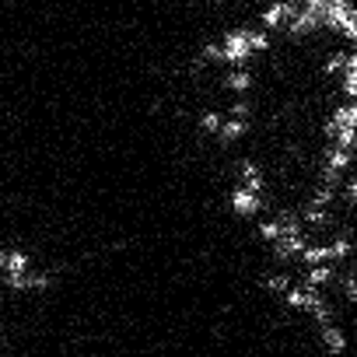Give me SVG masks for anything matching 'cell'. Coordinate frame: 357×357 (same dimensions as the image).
I'll return each mask as SVG.
<instances>
[{
  "instance_id": "cell-6",
  "label": "cell",
  "mask_w": 357,
  "mask_h": 357,
  "mask_svg": "<svg viewBox=\"0 0 357 357\" xmlns=\"http://www.w3.org/2000/svg\"><path fill=\"white\" fill-rule=\"evenodd\" d=\"M322 29H333L357 50V4L354 0H322Z\"/></svg>"
},
{
  "instance_id": "cell-5",
  "label": "cell",
  "mask_w": 357,
  "mask_h": 357,
  "mask_svg": "<svg viewBox=\"0 0 357 357\" xmlns=\"http://www.w3.org/2000/svg\"><path fill=\"white\" fill-rule=\"evenodd\" d=\"M322 133H326L329 144L354 151V144H357V102L333 105L329 116H326V123H322Z\"/></svg>"
},
{
  "instance_id": "cell-10",
  "label": "cell",
  "mask_w": 357,
  "mask_h": 357,
  "mask_svg": "<svg viewBox=\"0 0 357 357\" xmlns=\"http://www.w3.org/2000/svg\"><path fill=\"white\" fill-rule=\"evenodd\" d=\"M294 8L298 4H291V0H273V4H266V8H259V15H256V25L259 29H266V32H273V29H287V22H291V15H294Z\"/></svg>"
},
{
  "instance_id": "cell-12",
  "label": "cell",
  "mask_w": 357,
  "mask_h": 357,
  "mask_svg": "<svg viewBox=\"0 0 357 357\" xmlns=\"http://www.w3.org/2000/svg\"><path fill=\"white\" fill-rule=\"evenodd\" d=\"M315 336H319V347L329 354V357H340V354H347V343H350V336H347V329L333 319V322H322V326H315Z\"/></svg>"
},
{
  "instance_id": "cell-9",
  "label": "cell",
  "mask_w": 357,
  "mask_h": 357,
  "mask_svg": "<svg viewBox=\"0 0 357 357\" xmlns=\"http://www.w3.org/2000/svg\"><path fill=\"white\" fill-rule=\"evenodd\" d=\"M235 183L238 186H245V190H252V193H263L266 197V172H263V165L256 161V158H235Z\"/></svg>"
},
{
  "instance_id": "cell-8",
  "label": "cell",
  "mask_w": 357,
  "mask_h": 357,
  "mask_svg": "<svg viewBox=\"0 0 357 357\" xmlns=\"http://www.w3.org/2000/svg\"><path fill=\"white\" fill-rule=\"evenodd\" d=\"M36 270V256L25 245H0V277H22Z\"/></svg>"
},
{
  "instance_id": "cell-18",
  "label": "cell",
  "mask_w": 357,
  "mask_h": 357,
  "mask_svg": "<svg viewBox=\"0 0 357 357\" xmlns=\"http://www.w3.org/2000/svg\"><path fill=\"white\" fill-rule=\"evenodd\" d=\"M340 197H343L347 204H354V207H357V175H347V178H343Z\"/></svg>"
},
{
  "instance_id": "cell-16",
  "label": "cell",
  "mask_w": 357,
  "mask_h": 357,
  "mask_svg": "<svg viewBox=\"0 0 357 357\" xmlns=\"http://www.w3.org/2000/svg\"><path fill=\"white\" fill-rule=\"evenodd\" d=\"M340 277V270H336V263H322V266H308V270H301V284L305 287H315V291H322L326 284H333Z\"/></svg>"
},
{
  "instance_id": "cell-2",
  "label": "cell",
  "mask_w": 357,
  "mask_h": 357,
  "mask_svg": "<svg viewBox=\"0 0 357 357\" xmlns=\"http://www.w3.org/2000/svg\"><path fill=\"white\" fill-rule=\"evenodd\" d=\"M252 29L256 25H228L218 32V67L225 70H235V67H249V60L256 56V46H252Z\"/></svg>"
},
{
  "instance_id": "cell-19",
  "label": "cell",
  "mask_w": 357,
  "mask_h": 357,
  "mask_svg": "<svg viewBox=\"0 0 357 357\" xmlns=\"http://www.w3.org/2000/svg\"><path fill=\"white\" fill-rule=\"evenodd\" d=\"M354 165H357V144H354Z\"/></svg>"
},
{
  "instance_id": "cell-17",
  "label": "cell",
  "mask_w": 357,
  "mask_h": 357,
  "mask_svg": "<svg viewBox=\"0 0 357 357\" xmlns=\"http://www.w3.org/2000/svg\"><path fill=\"white\" fill-rule=\"evenodd\" d=\"M336 280H340V294H343L350 305H357V270H343Z\"/></svg>"
},
{
  "instance_id": "cell-14",
  "label": "cell",
  "mask_w": 357,
  "mask_h": 357,
  "mask_svg": "<svg viewBox=\"0 0 357 357\" xmlns=\"http://www.w3.org/2000/svg\"><path fill=\"white\" fill-rule=\"evenodd\" d=\"M249 130H252V119H235V116H225V126H221L218 140H221L225 147H235V144H242V140L249 137Z\"/></svg>"
},
{
  "instance_id": "cell-11",
  "label": "cell",
  "mask_w": 357,
  "mask_h": 357,
  "mask_svg": "<svg viewBox=\"0 0 357 357\" xmlns=\"http://www.w3.org/2000/svg\"><path fill=\"white\" fill-rule=\"evenodd\" d=\"M256 84V70L252 67H235V70H221V91L228 98H245Z\"/></svg>"
},
{
  "instance_id": "cell-4",
  "label": "cell",
  "mask_w": 357,
  "mask_h": 357,
  "mask_svg": "<svg viewBox=\"0 0 357 357\" xmlns=\"http://www.w3.org/2000/svg\"><path fill=\"white\" fill-rule=\"evenodd\" d=\"M322 74L336 77L347 102H357V50H329L322 56Z\"/></svg>"
},
{
  "instance_id": "cell-3",
  "label": "cell",
  "mask_w": 357,
  "mask_h": 357,
  "mask_svg": "<svg viewBox=\"0 0 357 357\" xmlns=\"http://www.w3.org/2000/svg\"><path fill=\"white\" fill-rule=\"evenodd\" d=\"M284 301V308L287 312H305V315H312V322L315 326H322V322H333L336 319V308H333V298L326 294V291H315V287H305L301 280L280 298Z\"/></svg>"
},
{
  "instance_id": "cell-15",
  "label": "cell",
  "mask_w": 357,
  "mask_h": 357,
  "mask_svg": "<svg viewBox=\"0 0 357 357\" xmlns=\"http://www.w3.org/2000/svg\"><path fill=\"white\" fill-rule=\"evenodd\" d=\"M322 168H326V172H333V175H343L347 168H354V151L329 144V147L322 151Z\"/></svg>"
},
{
  "instance_id": "cell-13",
  "label": "cell",
  "mask_w": 357,
  "mask_h": 357,
  "mask_svg": "<svg viewBox=\"0 0 357 357\" xmlns=\"http://www.w3.org/2000/svg\"><path fill=\"white\" fill-rule=\"evenodd\" d=\"M298 218H301L305 228H315V231H329V228H336V214H333V207H322V204H315V200H305V204L298 207Z\"/></svg>"
},
{
  "instance_id": "cell-7",
  "label": "cell",
  "mask_w": 357,
  "mask_h": 357,
  "mask_svg": "<svg viewBox=\"0 0 357 357\" xmlns=\"http://www.w3.org/2000/svg\"><path fill=\"white\" fill-rule=\"evenodd\" d=\"M263 207H266V197H263V193H252V190H245V186H238V183H231V186L225 190V211H228L235 221H256V218L263 214Z\"/></svg>"
},
{
  "instance_id": "cell-1",
  "label": "cell",
  "mask_w": 357,
  "mask_h": 357,
  "mask_svg": "<svg viewBox=\"0 0 357 357\" xmlns=\"http://www.w3.org/2000/svg\"><path fill=\"white\" fill-rule=\"evenodd\" d=\"M277 221H280V238L270 245V256H273V263L277 266H291V263H298L301 259V252L308 249V228L301 225V218H298V211L294 207H280L277 214H273Z\"/></svg>"
}]
</instances>
